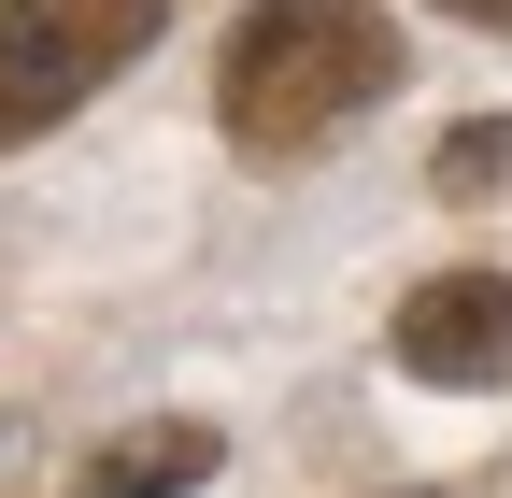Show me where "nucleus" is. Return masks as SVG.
<instances>
[{"label": "nucleus", "instance_id": "obj_1", "mask_svg": "<svg viewBox=\"0 0 512 498\" xmlns=\"http://www.w3.org/2000/svg\"><path fill=\"white\" fill-rule=\"evenodd\" d=\"M384 86H399V29H384L370 0H256L228 29L214 114H228L242 157H313V143H342Z\"/></svg>", "mask_w": 512, "mask_h": 498}, {"label": "nucleus", "instance_id": "obj_2", "mask_svg": "<svg viewBox=\"0 0 512 498\" xmlns=\"http://www.w3.org/2000/svg\"><path fill=\"white\" fill-rule=\"evenodd\" d=\"M157 15L171 0H15V15H0V157L43 143L57 114H86L128 57L157 43Z\"/></svg>", "mask_w": 512, "mask_h": 498}, {"label": "nucleus", "instance_id": "obj_3", "mask_svg": "<svg viewBox=\"0 0 512 498\" xmlns=\"http://www.w3.org/2000/svg\"><path fill=\"white\" fill-rule=\"evenodd\" d=\"M384 342L413 385H512V271H427Z\"/></svg>", "mask_w": 512, "mask_h": 498}, {"label": "nucleus", "instance_id": "obj_4", "mask_svg": "<svg viewBox=\"0 0 512 498\" xmlns=\"http://www.w3.org/2000/svg\"><path fill=\"white\" fill-rule=\"evenodd\" d=\"M214 470H228L214 427H200V413H157V427H114V442L72 470V498H200Z\"/></svg>", "mask_w": 512, "mask_h": 498}, {"label": "nucleus", "instance_id": "obj_5", "mask_svg": "<svg viewBox=\"0 0 512 498\" xmlns=\"http://www.w3.org/2000/svg\"><path fill=\"white\" fill-rule=\"evenodd\" d=\"M498 171H512V114H484V129L441 157V185H456V200H470V185H498Z\"/></svg>", "mask_w": 512, "mask_h": 498}, {"label": "nucleus", "instance_id": "obj_6", "mask_svg": "<svg viewBox=\"0 0 512 498\" xmlns=\"http://www.w3.org/2000/svg\"><path fill=\"white\" fill-rule=\"evenodd\" d=\"M456 15H470V29H512V0H456Z\"/></svg>", "mask_w": 512, "mask_h": 498}]
</instances>
